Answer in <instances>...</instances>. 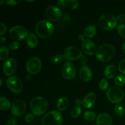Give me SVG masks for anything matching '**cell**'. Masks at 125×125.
<instances>
[{"mask_svg":"<svg viewBox=\"0 0 125 125\" xmlns=\"http://www.w3.org/2000/svg\"><path fill=\"white\" fill-rule=\"evenodd\" d=\"M42 63L39 58L32 57L29 59L26 63V70L31 74H37L41 70Z\"/></svg>","mask_w":125,"mask_h":125,"instance_id":"8fae6325","label":"cell"},{"mask_svg":"<svg viewBox=\"0 0 125 125\" xmlns=\"http://www.w3.org/2000/svg\"><path fill=\"white\" fill-rule=\"evenodd\" d=\"M115 49L114 46L109 43L103 44L96 50V57L101 62H108L114 56Z\"/></svg>","mask_w":125,"mask_h":125,"instance_id":"6da1fadb","label":"cell"},{"mask_svg":"<svg viewBox=\"0 0 125 125\" xmlns=\"http://www.w3.org/2000/svg\"><path fill=\"white\" fill-rule=\"evenodd\" d=\"M79 76L83 81L88 82L90 81L92 77V72L91 69L87 66L84 65L79 70Z\"/></svg>","mask_w":125,"mask_h":125,"instance_id":"ac0fdd59","label":"cell"},{"mask_svg":"<svg viewBox=\"0 0 125 125\" xmlns=\"http://www.w3.org/2000/svg\"><path fill=\"white\" fill-rule=\"evenodd\" d=\"M6 41V39L5 37H1L0 38V42L1 43H4Z\"/></svg>","mask_w":125,"mask_h":125,"instance_id":"7bdbcfd3","label":"cell"},{"mask_svg":"<svg viewBox=\"0 0 125 125\" xmlns=\"http://www.w3.org/2000/svg\"><path fill=\"white\" fill-rule=\"evenodd\" d=\"M66 6L69 9L74 10L79 6V1L77 0H67L65 1Z\"/></svg>","mask_w":125,"mask_h":125,"instance_id":"83f0119b","label":"cell"},{"mask_svg":"<svg viewBox=\"0 0 125 125\" xmlns=\"http://www.w3.org/2000/svg\"><path fill=\"white\" fill-rule=\"evenodd\" d=\"M118 68L121 73L125 74V58L120 61L118 64Z\"/></svg>","mask_w":125,"mask_h":125,"instance_id":"d6a6232c","label":"cell"},{"mask_svg":"<svg viewBox=\"0 0 125 125\" xmlns=\"http://www.w3.org/2000/svg\"><path fill=\"white\" fill-rule=\"evenodd\" d=\"M61 73L65 79L68 80L73 79L75 77L76 73L75 65L71 61H67L62 65Z\"/></svg>","mask_w":125,"mask_h":125,"instance_id":"9c48e42d","label":"cell"},{"mask_svg":"<svg viewBox=\"0 0 125 125\" xmlns=\"http://www.w3.org/2000/svg\"><path fill=\"white\" fill-rule=\"evenodd\" d=\"M6 29L7 28H6V25L3 23H0V35H3L6 32Z\"/></svg>","mask_w":125,"mask_h":125,"instance_id":"74e56055","label":"cell"},{"mask_svg":"<svg viewBox=\"0 0 125 125\" xmlns=\"http://www.w3.org/2000/svg\"><path fill=\"white\" fill-rule=\"evenodd\" d=\"M117 32L118 34L125 39V24H120L117 27Z\"/></svg>","mask_w":125,"mask_h":125,"instance_id":"1f68e13d","label":"cell"},{"mask_svg":"<svg viewBox=\"0 0 125 125\" xmlns=\"http://www.w3.org/2000/svg\"><path fill=\"white\" fill-rule=\"evenodd\" d=\"M9 56V48L6 46H1L0 48V60L4 61Z\"/></svg>","mask_w":125,"mask_h":125,"instance_id":"484cf974","label":"cell"},{"mask_svg":"<svg viewBox=\"0 0 125 125\" xmlns=\"http://www.w3.org/2000/svg\"><path fill=\"white\" fill-rule=\"evenodd\" d=\"M29 35V31L21 26H15L9 31V35L15 41H21Z\"/></svg>","mask_w":125,"mask_h":125,"instance_id":"52a82bcc","label":"cell"},{"mask_svg":"<svg viewBox=\"0 0 125 125\" xmlns=\"http://www.w3.org/2000/svg\"><path fill=\"white\" fill-rule=\"evenodd\" d=\"M117 22L122 23L125 22V14H120L118 17H117Z\"/></svg>","mask_w":125,"mask_h":125,"instance_id":"f35d334b","label":"cell"},{"mask_svg":"<svg viewBox=\"0 0 125 125\" xmlns=\"http://www.w3.org/2000/svg\"><path fill=\"white\" fill-rule=\"evenodd\" d=\"M54 28L51 22L47 20H41L37 23L35 31L37 35L42 39L50 37L53 33Z\"/></svg>","mask_w":125,"mask_h":125,"instance_id":"3957f363","label":"cell"},{"mask_svg":"<svg viewBox=\"0 0 125 125\" xmlns=\"http://www.w3.org/2000/svg\"><path fill=\"white\" fill-rule=\"evenodd\" d=\"M69 102L68 100L65 96H62L57 100V107L59 111H63L68 107Z\"/></svg>","mask_w":125,"mask_h":125,"instance_id":"44dd1931","label":"cell"},{"mask_svg":"<svg viewBox=\"0 0 125 125\" xmlns=\"http://www.w3.org/2000/svg\"><path fill=\"white\" fill-rule=\"evenodd\" d=\"M114 83L118 87L123 86L125 83V77L122 74L116 76L114 79Z\"/></svg>","mask_w":125,"mask_h":125,"instance_id":"4316f807","label":"cell"},{"mask_svg":"<svg viewBox=\"0 0 125 125\" xmlns=\"http://www.w3.org/2000/svg\"><path fill=\"white\" fill-rule=\"evenodd\" d=\"M97 32V29L95 26L89 25L85 28L84 29V34L86 37L92 38L95 36Z\"/></svg>","mask_w":125,"mask_h":125,"instance_id":"7402d4cb","label":"cell"},{"mask_svg":"<svg viewBox=\"0 0 125 125\" xmlns=\"http://www.w3.org/2000/svg\"><path fill=\"white\" fill-rule=\"evenodd\" d=\"M78 39L82 42V49L87 54L93 56L96 52V46L94 42L90 39H85L82 34H80Z\"/></svg>","mask_w":125,"mask_h":125,"instance_id":"30bf717a","label":"cell"},{"mask_svg":"<svg viewBox=\"0 0 125 125\" xmlns=\"http://www.w3.org/2000/svg\"><path fill=\"white\" fill-rule=\"evenodd\" d=\"M98 25L105 31L112 30L117 27V18L111 13H104L99 18Z\"/></svg>","mask_w":125,"mask_h":125,"instance_id":"277c9868","label":"cell"},{"mask_svg":"<svg viewBox=\"0 0 125 125\" xmlns=\"http://www.w3.org/2000/svg\"><path fill=\"white\" fill-rule=\"evenodd\" d=\"M2 85V79H0V86Z\"/></svg>","mask_w":125,"mask_h":125,"instance_id":"bcb514c9","label":"cell"},{"mask_svg":"<svg viewBox=\"0 0 125 125\" xmlns=\"http://www.w3.org/2000/svg\"><path fill=\"white\" fill-rule=\"evenodd\" d=\"M122 50H123V52L125 54V42H124V43H123V46H122Z\"/></svg>","mask_w":125,"mask_h":125,"instance_id":"ee69618b","label":"cell"},{"mask_svg":"<svg viewBox=\"0 0 125 125\" xmlns=\"http://www.w3.org/2000/svg\"><path fill=\"white\" fill-rule=\"evenodd\" d=\"M34 119V115L32 114H28L26 115L25 116V118H24V120H25V122L26 123H31Z\"/></svg>","mask_w":125,"mask_h":125,"instance_id":"e575fe53","label":"cell"},{"mask_svg":"<svg viewBox=\"0 0 125 125\" xmlns=\"http://www.w3.org/2000/svg\"><path fill=\"white\" fill-rule=\"evenodd\" d=\"M62 18H63V20L66 21H69L70 20V16L67 14H65Z\"/></svg>","mask_w":125,"mask_h":125,"instance_id":"60d3db41","label":"cell"},{"mask_svg":"<svg viewBox=\"0 0 125 125\" xmlns=\"http://www.w3.org/2000/svg\"><path fill=\"white\" fill-rule=\"evenodd\" d=\"M19 46H20V43L18 42L13 41L10 43L9 49L10 50H12V51H13V50H17Z\"/></svg>","mask_w":125,"mask_h":125,"instance_id":"836d02e7","label":"cell"},{"mask_svg":"<svg viewBox=\"0 0 125 125\" xmlns=\"http://www.w3.org/2000/svg\"><path fill=\"white\" fill-rule=\"evenodd\" d=\"M26 109L25 102L22 100H17L12 103L11 113L13 116L20 117L24 114Z\"/></svg>","mask_w":125,"mask_h":125,"instance_id":"5bb4252c","label":"cell"},{"mask_svg":"<svg viewBox=\"0 0 125 125\" xmlns=\"http://www.w3.org/2000/svg\"><path fill=\"white\" fill-rule=\"evenodd\" d=\"M45 15L48 19L52 21H57L62 17V13L60 9L54 6H50L46 7Z\"/></svg>","mask_w":125,"mask_h":125,"instance_id":"4fadbf2b","label":"cell"},{"mask_svg":"<svg viewBox=\"0 0 125 125\" xmlns=\"http://www.w3.org/2000/svg\"><path fill=\"white\" fill-rule=\"evenodd\" d=\"M7 88L15 94H20L23 89V84L21 80L18 77L12 76L6 81Z\"/></svg>","mask_w":125,"mask_h":125,"instance_id":"ba28073f","label":"cell"},{"mask_svg":"<svg viewBox=\"0 0 125 125\" xmlns=\"http://www.w3.org/2000/svg\"><path fill=\"white\" fill-rule=\"evenodd\" d=\"M75 104L77 106H80V105L83 104V101L81 100H79V99H78V100H76Z\"/></svg>","mask_w":125,"mask_h":125,"instance_id":"b9f144b4","label":"cell"},{"mask_svg":"<svg viewBox=\"0 0 125 125\" xmlns=\"http://www.w3.org/2000/svg\"><path fill=\"white\" fill-rule=\"evenodd\" d=\"M108 86L109 83L107 79L106 78H103L101 81L100 82V84H99V87H100V90H103V91L107 90Z\"/></svg>","mask_w":125,"mask_h":125,"instance_id":"4dcf8cb0","label":"cell"},{"mask_svg":"<svg viewBox=\"0 0 125 125\" xmlns=\"http://www.w3.org/2000/svg\"><path fill=\"white\" fill-rule=\"evenodd\" d=\"M6 125H17V120L15 118H9L7 120Z\"/></svg>","mask_w":125,"mask_h":125,"instance_id":"d590c367","label":"cell"},{"mask_svg":"<svg viewBox=\"0 0 125 125\" xmlns=\"http://www.w3.org/2000/svg\"><path fill=\"white\" fill-rule=\"evenodd\" d=\"M3 3H5V1H2V0H1V1H0V4L2 5Z\"/></svg>","mask_w":125,"mask_h":125,"instance_id":"f6af8a7d","label":"cell"},{"mask_svg":"<svg viewBox=\"0 0 125 125\" xmlns=\"http://www.w3.org/2000/svg\"><path fill=\"white\" fill-rule=\"evenodd\" d=\"M21 1H14V0H9V1H5V3L9 5V6H16V5L18 4Z\"/></svg>","mask_w":125,"mask_h":125,"instance_id":"8d00e7d4","label":"cell"},{"mask_svg":"<svg viewBox=\"0 0 125 125\" xmlns=\"http://www.w3.org/2000/svg\"><path fill=\"white\" fill-rule=\"evenodd\" d=\"M97 125H112V118L109 114L106 113L100 114L96 117Z\"/></svg>","mask_w":125,"mask_h":125,"instance_id":"e0dca14e","label":"cell"},{"mask_svg":"<svg viewBox=\"0 0 125 125\" xmlns=\"http://www.w3.org/2000/svg\"><path fill=\"white\" fill-rule=\"evenodd\" d=\"M63 122L62 114L58 111H52L44 115L42 120V125H61Z\"/></svg>","mask_w":125,"mask_h":125,"instance_id":"5b68a950","label":"cell"},{"mask_svg":"<svg viewBox=\"0 0 125 125\" xmlns=\"http://www.w3.org/2000/svg\"><path fill=\"white\" fill-rule=\"evenodd\" d=\"M57 4L59 6H61V7H64L65 6H66L65 1H63V0H59V1H57Z\"/></svg>","mask_w":125,"mask_h":125,"instance_id":"ab89813d","label":"cell"},{"mask_svg":"<svg viewBox=\"0 0 125 125\" xmlns=\"http://www.w3.org/2000/svg\"><path fill=\"white\" fill-rule=\"evenodd\" d=\"M64 56L62 54H57L54 56L52 59V62L54 64H59L61 62H63Z\"/></svg>","mask_w":125,"mask_h":125,"instance_id":"f546056e","label":"cell"},{"mask_svg":"<svg viewBox=\"0 0 125 125\" xmlns=\"http://www.w3.org/2000/svg\"><path fill=\"white\" fill-rule=\"evenodd\" d=\"M48 107V103L46 98L42 96H37L32 100L30 108L33 114L42 115L46 112Z\"/></svg>","mask_w":125,"mask_h":125,"instance_id":"7a4b0ae2","label":"cell"},{"mask_svg":"<svg viewBox=\"0 0 125 125\" xmlns=\"http://www.w3.org/2000/svg\"><path fill=\"white\" fill-rule=\"evenodd\" d=\"M63 56L68 61H76L82 57V51L76 46H68L63 51Z\"/></svg>","mask_w":125,"mask_h":125,"instance_id":"7c38bea8","label":"cell"},{"mask_svg":"<svg viewBox=\"0 0 125 125\" xmlns=\"http://www.w3.org/2000/svg\"><path fill=\"white\" fill-rule=\"evenodd\" d=\"M117 68L115 65H109L107 66L104 70V74L105 76L107 79H112L115 77L117 74Z\"/></svg>","mask_w":125,"mask_h":125,"instance_id":"d6986e66","label":"cell"},{"mask_svg":"<svg viewBox=\"0 0 125 125\" xmlns=\"http://www.w3.org/2000/svg\"><path fill=\"white\" fill-rule=\"evenodd\" d=\"M106 96L111 103L118 104L124 97L123 91L117 87H111L106 92Z\"/></svg>","mask_w":125,"mask_h":125,"instance_id":"8992f818","label":"cell"},{"mask_svg":"<svg viewBox=\"0 0 125 125\" xmlns=\"http://www.w3.org/2000/svg\"><path fill=\"white\" fill-rule=\"evenodd\" d=\"M83 117L84 119L89 122H92L95 120L96 118V114L93 111H86L83 114Z\"/></svg>","mask_w":125,"mask_h":125,"instance_id":"cb8c5ba5","label":"cell"},{"mask_svg":"<svg viewBox=\"0 0 125 125\" xmlns=\"http://www.w3.org/2000/svg\"><path fill=\"white\" fill-rule=\"evenodd\" d=\"M11 104L10 101L6 98L2 97L0 98V109L2 111H7L11 107Z\"/></svg>","mask_w":125,"mask_h":125,"instance_id":"603a6c76","label":"cell"},{"mask_svg":"<svg viewBox=\"0 0 125 125\" xmlns=\"http://www.w3.org/2000/svg\"><path fill=\"white\" fill-rule=\"evenodd\" d=\"M27 2H34L35 1H26Z\"/></svg>","mask_w":125,"mask_h":125,"instance_id":"7dc6e473","label":"cell"},{"mask_svg":"<svg viewBox=\"0 0 125 125\" xmlns=\"http://www.w3.org/2000/svg\"><path fill=\"white\" fill-rule=\"evenodd\" d=\"M96 100V95L94 92L88 94L83 100V105L85 108L90 109L94 106Z\"/></svg>","mask_w":125,"mask_h":125,"instance_id":"2e32d148","label":"cell"},{"mask_svg":"<svg viewBox=\"0 0 125 125\" xmlns=\"http://www.w3.org/2000/svg\"><path fill=\"white\" fill-rule=\"evenodd\" d=\"M82 107L81 106H76L73 107L70 112L71 116L73 118H77L80 116L82 112Z\"/></svg>","mask_w":125,"mask_h":125,"instance_id":"d4e9b609","label":"cell"},{"mask_svg":"<svg viewBox=\"0 0 125 125\" xmlns=\"http://www.w3.org/2000/svg\"><path fill=\"white\" fill-rule=\"evenodd\" d=\"M17 63L13 58H9L5 61L3 65V73L5 75L10 76L13 75L17 70Z\"/></svg>","mask_w":125,"mask_h":125,"instance_id":"9a60e30c","label":"cell"},{"mask_svg":"<svg viewBox=\"0 0 125 125\" xmlns=\"http://www.w3.org/2000/svg\"><path fill=\"white\" fill-rule=\"evenodd\" d=\"M114 111L115 113L118 116H120V117L123 116V115L125 114V110L124 107H123V106H122L121 104H116V106H115Z\"/></svg>","mask_w":125,"mask_h":125,"instance_id":"f1b7e54d","label":"cell"},{"mask_svg":"<svg viewBox=\"0 0 125 125\" xmlns=\"http://www.w3.org/2000/svg\"><path fill=\"white\" fill-rule=\"evenodd\" d=\"M26 43L28 47L30 48H35L38 45V39L36 35H34L32 33L29 34L26 38Z\"/></svg>","mask_w":125,"mask_h":125,"instance_id":"ffe728a7","label":"cell"}]
</instances>
